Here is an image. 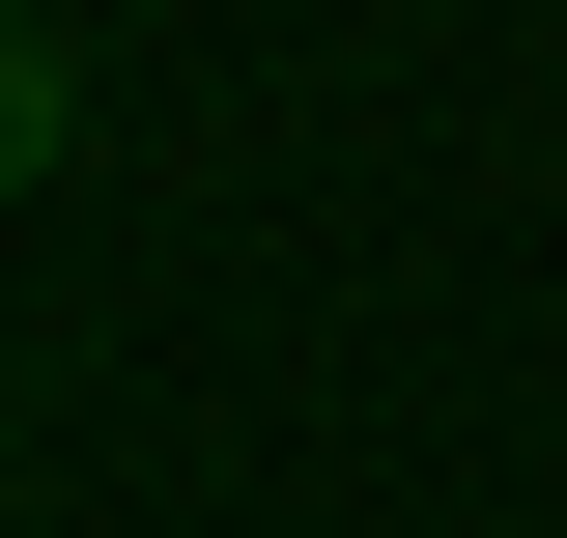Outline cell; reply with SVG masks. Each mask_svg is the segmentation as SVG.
Segmentation results:
<instances>
[{"mask_svg":"<svg viewBox=\"0 0 567 538\" xmlns=\"http://www.w3.org/2000/svg\"><path fill=\"white\" fill-rule=\"evenodd\" d=\"M58 114H85V85H58V29H29V0H0V199H29V170H58Z\"/></svg>","mask_w":567,"mask_h":538,"instance_id":"cell-1","label":"cell"}]
</instances>
